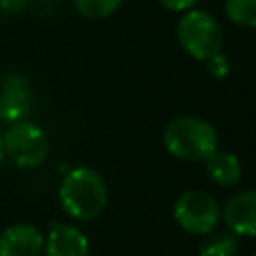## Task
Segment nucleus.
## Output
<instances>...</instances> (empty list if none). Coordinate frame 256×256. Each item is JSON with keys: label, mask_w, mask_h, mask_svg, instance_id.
<instances>
[{"label": "nucleus", "mask_w": 256, "mask_h": 256, "mask_svg": "<svg viewBox=\"0 0 256 256\" xmlns=\"http://www.w3.org/2000/svg\"><path fill=\"white\" fill-rule=\"evenodd\" d=\"M58 200L70 218L88 222L98 218L106 208L108 188L96 170L88 166H76L64 174L58 188Z\"/></svg>", "instance_id": "1"}, {"label": "nucleus", "mask_w": 256, "mask_h": 256, "mask_svg": "<svg viewBox=\"0 0 256 256\" xmlns=\"http://www.w3.org/2000/svg\"><path fill=\"white\" fill-rule=\"evenodd\" d=\"M162 144L178 160H204L218 148V132L204 118L176 116L164 126Z\"/></svg>", "instance_id": "2"}, {"label": "nucleus", "mask_w": 256, "mask_h": 256, "mask_svg": "<svg viewBox=\"0 0 256 256\" xmlns=\"http://www.w3.org/2000/svg\"><path fill=\"white\" fill-rule=\"evenodd\" d=\"M176 40L192 58L206 62L224 48V32L218 20L206 10H186L176 24Z\"/></svg>", "instance_id": "3"}, {"label": "nucleus", "mask_w": 256, "mask_h": 256, "mask_svg": "<svg viewBox=\"0 0 256 256\" xmlns=\"http://www.w3.org/2000/svg\"><path fill=\"white\" fill-rule=\"evenodd\" d=\"M4 148L6 158L22 170H32L44 164L50 150L46 132L30 120L8 124V130L4 132Z\"/></svg>", "instance_id": "4"}, {"label": "nucleus", "mask_w": 256, "mask_h": 256, "mask_svg": "<svg viewBox=\"0 0 256 256\" xmlns=\"http://www.w3.org/2000/svg\"><path fill=\"white\" fill-rule=\"evenodd\" d=\"M174 220L176 224L194 236H206L216 230L220 222V204L216 198L200 188L182 192L174 202Z\"/></svg>", "instance_id": "5"}, {"label": "nucleus", "mask_w": 256, "mask_h": 256, "mask_svg": "<svg viewBox=\"0 0 256 256\" xmlns=\"http://www.w3.org/2000/svg\"><path fill=\"white\" fill-rule=\"evenodd\" d=\"M34 106V92L22 74H6L0 80V120L6 124L26 120Z\"/></svg>", "instance_id": "6"}, {"label": "nucleus", "mask_w": 256, "mask_h": 256, "mask_svg": "<svg viewBox=\"0 0 256 256\" xmlns=\"http://www.w3.org/2000/svg\"><path fill=\"white\" fill-rule=\"evenodd\" d=\"M220 220L234 236H256V190H240L220 208Z\"/></svg>", "instance_id": "7"}, {"label": "nucleus", "mask_w": 256, "mask_h": 256, "mask_svg": "<svg viewBox=\"0 0 256 256\" xmlns=\"http://www.w3.org/2000/svg\"><path fill=\"white\" fill-rule=\"evenodd\" d=\"M44 256H90L86 234L74 224L52 222L44 236Z\"/></svg>", "instance_id": "8"}, {"label": "nucleus", "mask_w": 256, "mask_h": 256, "mask_svg": "<svg viewBox=\"0 0 256 256\" xmlns=\"http://www.w3.org/2000/svg\"><path fill=\"white\" fill-rule=\"evenodd\" d=\"M44 234L28 222H18L0 232V256H40Z\"/></svg>", "instance_id": "9"}, {"label": "nucleus", "mask_w": 256, "mask_h": 256, "mask_svg": "<svg viewBox=\"0 0 256 256\" xmlns=\"http://www.w3.org/2000/svg\"><path fill=\"white\" fill-rule=\"evenodd\" d=\"M206 172L210 180L218 186H234L242 176V164L240 158L234 152L228 150H214L204 158Z\"/></svg>", "instance_id": "10"}, {"label": "nucleus", "mask_w": 256, "mask_h": 256, "mask_svg": "<svg viewBox=\"0 0 256 256\" xmlns=\"http://www.w3.org/2000/svg\"><path fill=\"white\" fill-rule=\"evenodd\" d=\"M208 238L200 244L198 256H234L238 250V236L232 232H210Z\"/></svg>", "instance_id": "11"}, {"label": "nucleus", "mask_w": 256, "mask_h": 256, "mask_svg": "<svg viewBox=\"0 0 256 256\" xmlns=\"http://www.w3.org/2000/svg\"><path fill=\"white\" fill-rule=\"evenodd\" d=\"M224 14L238 26L256 28V0H224Z\"/></svg>", "instance_id": "12"}, {"label": "nucleus", "mask_w": 256, "mask_h": 256, "mask_svg": "<svg viewBox=\"0 0 256 256\" xmlns=\"http://www.w3.org/2000/svg\"><path fill=\"white\" fill-rule=\"evenodd\" d=\"M124 0H74V8L88 20H104L112 16Z\"/></svg>", "instance_id": "13"}, {"label": "nucleus", "mask_w": 256, "mask_h": 256, "mask_svg": "<svg viewBox=\"0 0 256 256\" xmlns=\"http://www.w3.org/2000/svg\"><path fill=\"white\" fill-rule=\"evenodd\" d=\"M206 70H208V74H210L214 80L226 78L228 72H230V60H228V56L222 54V52L214 54L212 58L206 60Z\"/></svg>", "instance_id": "14"}, {"label": "nucleus", "mask_w": 256, "mask_h": 256, "mask_svg": "<svg viewBox=\"0 0 256 256\" xmlns=\"http://www.w3.org/2000/svg\"><path fill=\"white\" fill-rule=\"evenodd\" d=\"M166 10L170 12H186V10H192L196 8V4L200 0H158Z\"/></svg>", "instance_id": "15"}, {"label": "nucleus", "mask_w": 256, "mask_h": 256, "mask_svg": "<svg viewBox=\"0 0 256 256\" xmlns=\"http://www.w3.org/2000/svg\"><path fill=\"white\" fill-rule=\"evenodd\" d=\"M30 0H0V12L4 14H20Z\"/></svg>", "instance_id": "16"}, {"label": "nucleus", "mask_w": 256, "mask_h": 256, "mask_svg": "<svg viewBox=\"0 0 256 256\" xmlns=\"http://www.w3.org/2000/svg\"><path fill=\"white\" fill-rule=\"evenodd\" d=\"M6 162V148H4V132L0 130V166Z\"/></svg>", "instance_id": "17"}, {"label": "nucleus", "mask_w": 256, "mask_h": 256, "mask_svg": "<svg viewBox=\"0 0 256 256\" xmlns=\"http://www.w3.org/2000/svg\"><path fill=\"white\" fill-rule=\"evenodd\" d=\"M254 256H256V252H254Z\"/></svg>", "instance_id": "18"}]
</instances>
